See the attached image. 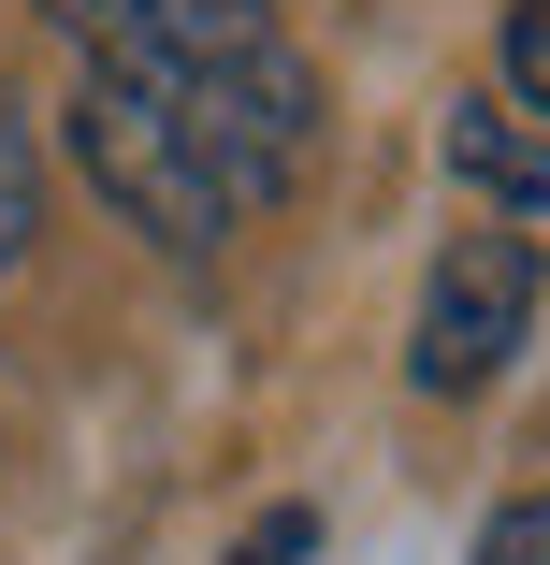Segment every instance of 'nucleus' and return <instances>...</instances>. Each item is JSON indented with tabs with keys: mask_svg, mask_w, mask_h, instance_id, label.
<instances>
[{
	"mask_svg": "<svg viewBox=\"0 0 550 565\" xmlns=\"http://www.w3.org/2000/svg\"><path fill=\"white\" fill-rule=\"evenodd\" d=\"M536 290H550L536 233H507V217H464V233L434 247V276H420V333H406V377H420L434 406L493 392V377H507V349L536 333Z\"/></svg>",
	"mask_w": 550,
	"mask_h": 565,
	"instance_id": "nucleus-2",
	"label": "nucleus"
},
{
	"mask_svg": "<svg viewBox=\"0 0 550 565\" xmlns=\"http://www.w3.org/2000/svg\"><path fill=\"white\" fill-rule=\"evenodd\" d=\"M507 102L550 117V0H507Z\"/></svg>",
	"mask_w": 550,
	"mask_h": 565,
	"instance_id": "nucleus-6",
	"label": "nucleus"
},
{
	"mask_svg": "<svg viewBox=\"0 0 550 565\" xmlns=\"http://www.w3.org/2000/svg\"><path fill=\"white\" fill-rule=\"evenodd\" d=\"M450 174L478 203H550V146L521 131V102H450Z\"/></svg>",
	"mask_w": 550,
	"mask_h": 565,
	"instance_id": "nucleus-4",
	"label": "nucleus"
},
{
	"mask_svg": "<svg viewBox=\"0 0 550 565\" xmlns=\"http://www.w3.org/2000/svg\"><path fill=\"white\" fill-rule=\"evenodd\" d=\"M73 160H87V189L131 217V233H160V247H217L233 233V189H217V160L174 131V117H145L131 87H101V73H73Z\"/></svg>",
	"mask_w": 550,
	"mask_h": 565,
	"instance_id": "nucleus-3",
	"label": "nucleus"
},
{
	"mask_svg": "<svg viewBox=\"0 0 550 565\" xmlns=\"http://www.w3.org/2000/svg\"><path fill=\"white\" fill-rule=\"evenodd\" d=\"M44 30L73 44V73H101L145 117H174L247 217L276 189H304L319 131H334L319 58L276 30V0H44Z\"/></svg>",
	"mask_w": 550,
	"mask_h": 565,
	"instance_id": "nucleus-1",
	"label": "nucleus"
},
{
	"mask_svg": "<svg viewBox=\"0 0 550 565\" xmlns=\"http://www.w3.org/2000/svg\"><path fill=\"white\" fill-rule=\"evenodd\" d=\"M319 551V508H261L247 536H233V565H304Z\"/></svg>",
	"mask_w": 550,
	"mask_h": 565,
	"instance_id": "nucleus-8",
	"label": "nucleus"
},
{
	"mask_svg": "<svg viewBox=\"0 0 550 565\" xmlns=\"http://www.w3.org/2000/svg\"><path fill=\"white\" fill-rule=\"evenodd\" d=\"M478 565H550V493H507L478 522Z\"/></svg>",
	"mask_w": 550,
	"mask_h": 565,
	"instance_id": "nucleus-7",
	"label": "nucleus"
},
{
	"mask_svg": "<svg viewBox=\"0 0 550 565\" xmlns=\"http://www.w3.org/2000/svg\"><path fill=\"white\" fill-rule=\"evenodd\" d=\"M30 247H44V160H30V117L0 102V290L30 276Z\"/></svg>",
	"mask_w": 550,
	"mask_h": 565,
	"instance_id": "nucleus-5",
	"label": "nucleus"
}]
</instances>
